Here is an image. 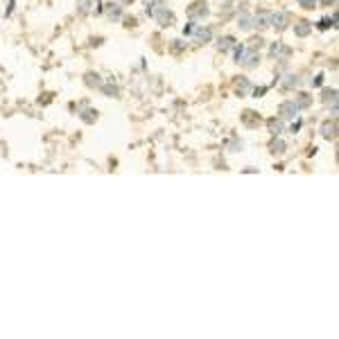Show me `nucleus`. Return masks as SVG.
Returning <instances> with one entry per match:
<instances>
[{
    "label": "nucleus",
    "mask_w": 339,
    "mask_h": 339,
    "mask_svg": "<svg viewBox=\"0 0 339 339\" xmlns=\"http://www.w3.org/2000/svg\"><path fill=\"white\" fill-rule=\"evenodd\" d=\"M294 32H297V34H298V37H305V34H307V32H310V23L301 21V23H298V25H297V27H294Z\"/></svg>",
    "instance_id": "nucleus-5"
},
{
    "label": "nucleus",
    "mask_w": 339,
    "mask_h": 339,
    "mask_svg": "<svg viewBox=\"0 0 339 339\" xmlns=\"http://www.w3.org/2000/svg\"><path fill=\"white\" fill-rule=\"evenodd\" d=\"M269 129H271V133H281V129H283V122L281 120H269Z\"/></svg>",
    "instance_id": "nucleus-6"
},
{
    "label": "nucleus",
    "mask_w": 339,
    "mask_h": 339,
    "mask_svg": "<svg viewBox=\"0 0 339 339\" xmlns=\"http://www.w3.org/2000/svg\"><path fill=\"white\" fill-rule=\"evenodd\" d=\"M298 111V106L294 102H283L281 104V118H294Z\"/></svg>",
    "instance_id": "nucleus-1"
},
{
    "label": "nucleus",
    "mask_w": 339,
    "mask_h": 339,
    "mask_svg": "<svg viewBox=\"0 0 339 339\" xmlns=\"http://www.w3.org/2000/svg\"><path fill=\"white\" fill-rule=\"evenodd\" d=\"M301 2V7H305V9H310V7L317 5V0H298Z\"/></svg>",
    "instance_id": "nucleus-9"
},
{
    "label": "nucleus",
    "mask_w": 339,
    "mask_h": 339,
    "mask_svg": "<svg viewBox=\"0 0 339 339\" xmlns=\"http://www.w3.org/2000/svg\"><path fill=\"white\" fill-rule=\"evenodd\" d=\"M330 25H335V21L333 23H330V18H323V21L321 23H319V27H321V30H328V27Z\"/></svg>",
    "instance_id": "nucleus-10"
},
{
    "label": "nucleus",
    "mask_w": 339,
    "mask_h": 339,
    "mask_svg": "<svg viewBox=\"0 0 339 339\" xmlns=\"http://www.w3.org/2000/svg\"><path fill=\"white\" fill-rule=\"evenodd\" d=\"M323 5H330V2H335V0H321Z\"/></svg>",
    "instance_id": "nucleus-13"
},
{
    "label": "nucleus",
    "mask_w": 339,
    "mask_h": 339,
    "mask_svg": "<svg viewBox=\"0 0 339 339\" xmlns=\"http://www.w3.org/2000/svg\"><path fill=\"white\" fill-rule=\"evenodd\" d=\"M242 120L247 122V125H251V127H254V125H255V120H254V111H244Z\"/></svg>",
    "instance_id": "nucleus-8"
},
{
    "label": "nucleus",
    "mask_w": 339,
    "mask_h": 339,
    "mask_svg": "<svg viewBox=\"0 0 339 339\" xmlns=\"http://www.w3.org/2000/svg\"><path fill=\"white\" fill-rule=\"evenodd\" d=\"M307 104H310V97H307V95H301V97H298V104H297V106H307Z\"/></svg>",
    "instance_id": "nucleus-11"
},
{
    "label": "nucleus",
    "mask_w": 339,
    "mask_h": 339,
    "mask_svg": "<svg viewBox=\"0 0 339 339\" xmlns=\"http://www.w3.org/2000/svg\"><path fill=\"white\" fill-rule=\"evenodd\" d=\"M271 25L276 27V30H285L287 27V16L285 14H274V16H269Z\"/></svg>",
    "instance_id": "nucleus-3"
},
{
    "label": "nucleus",
    "mask_w": 339,
    "mask_h": 339,
    "mask_svg": "<svg viewBox=\"0 0 339 339\" xmlns=\"http://www.w3.org/2000/svg\"><path fill=\"white\" fill-rule=\"evenodd\" d=\"M321 131H323V138H328V140H330V138H335V136H337V122H323V127H321Z\"/></svg>",
    "instance_id": "nucleus-2"
},
{
    "label": "nucleus",
    "mask_w": 339,
    "mask_h": 339,
    "mask_svg": "<svg viewBox=\"0 0 339 339\" xmlns=\"http://www.w3.org/2000/svg\"><path fill=\"white\" fill-rule=\"evenodd\" d=\"M240 93H247V90H249V82H247V80H242V84H240Z\"/></svg>",
    "instance_id": "nucleus-12"
},
{
    "label": "nucleus",
    "mask_w": 339,
    "mask_h": 339,
    "mask_svg": "<svg viewBox=\"0 0 339 339\" xmlns=\"http://www.w3.org/2000/svg\"><path fill=\"white\" fill-rule=\"evenodd\" d=\"M190 16H199V18L208 16V7H204L202 2H195V7H190Z\"/></svg>",
    "instance_id": "nucleus-4"
},
{
    "label": "nucleus",
    "mask_w": 339,
    "mask_h": 339,
    "mask_svg": "<svg viewBox=\"0 0 339 339\" xmlns=\"http://www.w3.org/2000/svg\"><path fill=\"white\" fill-rule=\"evenodd\" d=\"M271 152H274V154H283V152H285V143H283V140L271 143Z\"/></svg>",
    "instance_id": "nucleus-7"
}]
</instances>
